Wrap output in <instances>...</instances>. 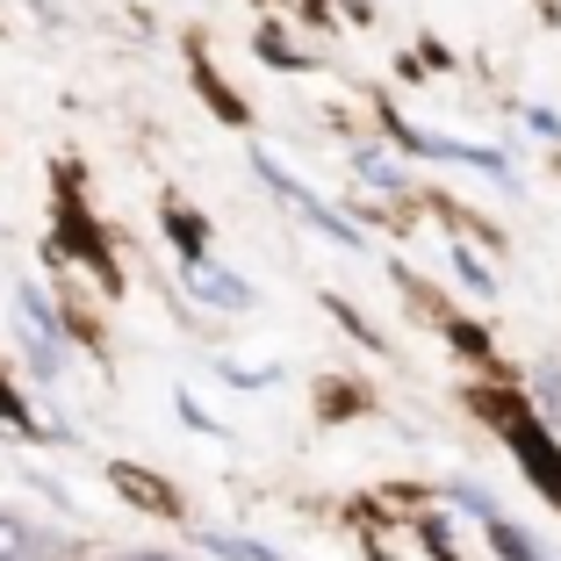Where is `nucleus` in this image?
<instances>
[{"mask_svg": "<svg viewBox=\"0 0 561 561\" xmlns=\"http://www.w3.org/2000/svg\"><path fill=\"white\" fill-rule=\"evenodd\" d=\"M187 288H195L202 302H216V310H252V280L216 274L209 260H187Z\"/></svg>", "mask_w": 561, "mask_h": 561, "instance_id": "obj_1", "label": "nucleus"}, {"mask_svg": "<svg viewBox=\"0 0 561 561\" xmlns=\"http://www.w3.org/2000/svg\"><path fill=\"white\" fill-rule=\"evenodd\" d=\"M50 547H44V533L30 526V518H15V512H0V561H44Z\"/></svg>", "mask_w": 561, "mask_h": 561, "instance_id": "obj_2", "label": "nucleus"}, {"mask_svg": "<svg viewBox=\"0 0 561 561\" xmlns=\"http://www.w3.org/2000/svg\"><path fill=\"white\" fill-rule=\"evenodd\" d=\"M482 526H490V540H496V554H504V561H547V554H540V540H533V533H518L512 518H496V512H490Z\"/></svg>", "mask_w": 561, "mask_h": 561, "instance_id": "obj_3", "label": "nucleus"}, {"mask_svg": "<svg viewBox=\"0 0 561 561\" xmlns=\"http://www.w3.org/2000/svg\"><path fill=\"white\" fill-rule=\"evenodd\" d=\"M108 482H116V490H137V504H145V512H173V490H165V482H151V476H137V468H108Z\"/></svg>", "mask_w": 561, "mask_h": 561, "instance_id": "obj_4", "label": "nucleus"}, {"mask_svg": "<svg viewBox=\"0 0 561 561\" xmlns=\"http://www.w3.org/2000/svg\"><path fill=\"white\" fill-rule=\"evenodd\" d=\"M209 554H231V561H280L274 547H260V540H238V533H209Z\"/></svg>", "mask_w": 561, "mask_h": 561, "instance_id": "obj_5", "label": "nucleus"}, {"mask_svg": "<svg viewBox=\"0 0 561 561\" xmlns=\"http://www.w3.org/2000/svg\"><path fill=\"white\" fill-rule=\"evenodd\" d=\"M165 231L181 238V252H187V260H202V224H195V216H181V209H165Z\"/></svg>", "mask_w": 561, "mask_h": 561, "instance_id": "obj_6", "label": "nucleus"}, {"mask_svg": "<svg viewBox=\"0 0 561 561\" xmlns=\"http://www.w3.org/2000/svg\"><path fill=\"white\" fill-rule=\"evenodd\" d=\"M353 165H360V181H375V187H397V165H389V159H375V151H360Z\"/></svg>", "mask_w": 561, "mask_h": 561, "instance_id": "obj_7", "label": "nucleus"}, {"mask_svg": "<svg viewBox=\"0 0 561 561\" xmlns=\"http://www.w3.org/2000/svg\"><path fill=\"white\" fill-rule=\"evenodd\" d=\"M540 381H547V417H554V425H561V367H547Z\"/></svg>", "mask_w": 561, "mask_h": 561, "instance_id": "obj_8", "label": "nucleus"}, {"mask_svg": "<svg viewBox=\"0 0 561 561\" xmlns=\"http://www.w3.org/2000/svg\"><path fill=\"white\" fill-rule=\"evenodd\" d=\"M0 417H8V425H22V403L8 397V389H0Z\"/></svg>", "mask_w": 561, "mask_h": 561, "instance_id": "obj_9", "label": "nucleus"}, {"mask_svg": "<svg viewBox=\"0 0 561 561\" xmlns=\"http://www.w3.org/2000/svg\"><path fill=\"white\" fill-rule=\"evenodd\" d=\"M123 561H181V554H123Z\"/></svg>", "mask_w": 561, "mask_h": 561, "instance_id": "obj_10", "label": "nucleus"}]
</instances>
